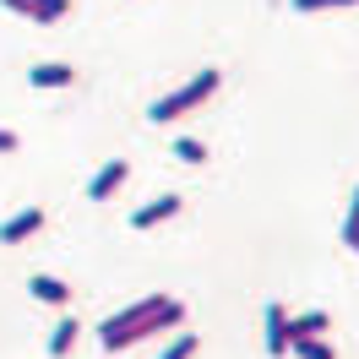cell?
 Masks as SVG:
<instances>
[{
    "label": "cell",
    "mask_w": 359,
    "mask_h": 359,
    "mask_svg": "<svg viewBox=\"0 0 359 359\" xmlns=\"http://www.w3.org/2000/svg\"><path fill=\"white\" fill-rule=\"evenodd\" d=\"M185 321V311H180V299H163V294H147V299H136V305H126L120 316H109L104 327H98V343L109 348V354H120V348H131V343H142V337L163 332V327H180Z\"/></svg>",
    "instance_id": "obj_1"
},
{
    "label": "cell",
    "mask_w": 359,
    "mask_h": 359,
    "mask_svg": "<svg viewBox=\"0 0 359 359\" xmlns=\"http://www.w3.org/2000/svg\"><path fill=\"white\" fill-rule=\"evenodd\" d=\"M218 82H224V76H218V71L207 66V71H196V76H191V82H185V88L180 93H169V98H158L153 109V120L158 126H163V120H180V114H191V109H202L207 98H212V93H218Z\"/></svg>",
    "instance_id": "obj_2"
},
{
    "label": "cell",
    "mask_w": 359,
    "mask_h": 359,
    "mask_svg": "<svg viewBox=\"0 0 359 359\" xmlns=\"http://www.w3.org/2000/svg\"><path fill=\"white\" fill-rule=\"evenodd\" d=\"M126 175H131V163H126V158H109V163H104V169L93 175V185H88V202H109L114 191L126 185Z\"/></svg>",
    "instance_id": "obj_3"
},
{
    "label": "cell",
    "mask_w": 359,
    "mask_h": 359,
    "mask_svg": "<svg viewBox=\"0 0 359 359\" xmlns=\"http://www.w3.org/2000/svg\"><path fill=\"white\" fill-rule=\"evenodd\" d=\"M39 229H44V212H39V207H22L17 218L0 224V245H22V240H33Z\"/></svg>",
    "instance_id": "obj_4"
},
{
    "label": "cell",
    "mask_w": 359,
    "mask_h": 359,
    "mask_svg": "<svg viewBox=\"0 0 359 359\" xmlns=\"http://www.w3.org/2000/svg\"><path fill=\"white\" fill-rule=\"evenodd\" d=\"M262 321H267V354L283 359V354H289V311H283V305H267Z\"/></svg>",
    "instance_id": "obj_5"
},
{
    "label": "cell",
    "mask_w": 359,
    "mask_h": 359,
    "mask_svg": "<svg viewBox=\"0 0 359 359\" xmlns=\"http://www.w3.org/2000/svg\"><path fill=\"white\" fill-rule=\"evenodd\" d=\"M180 207H185V202H180V196H158V202H147V207H142V212H136L131 224H136V229H158V224H169V218H175Z\"/></svg>",
    "instance_id": "obj_6"
},
{
    "label": "cell",
    "mask_w": 359,
    "mask_h": 359,
    "mask_svg": "<svg viewBox=\"0 0 359 359\" xmlns=\"http://www.w3.org/2000/svg\"><path fill=\"white\" fill-rule=\"evenodd\" d=\"M27 82H33V88H71V82H76V71L60 66V60H44V66L27 71Z\"/></svg>",
    "instance_id": "obj_7"
},
{
    "label": "cell",
    "mask_w": 359,
    "mask_h": 359,
    "mask_svg": "<svg viewBox=\"0 0 359 359\" xmlns=\"http://www.w3.org/2000/svg\"><path fill=\"white\" fill-rule=\"evenodd\" d=\"M27 289H33V299H44V305H66V299H71V289L60 283V278H49V272H33Z\"/></svg>",
    "instance_id": "obj_8"
},
{
    "label": "cell",
    "mask_w": 359,
    "mask_h": 359,
    "mask_svg": "<svg viewBox=\"0 0 359 359\" xmlns=\"http://www.w3.org/2000/svg\"><path fill=\"white\" fill-rule=\"evenodd\" d=\"M76 332H82V327H76L71 316H60V321H55V332H49V354L66 359V354H71V343H76Z\"/></svg>",
    "instance_id": "obj_9"
},
{
    "label": "cell",
    "mask_w": 359,
    "mask_h": 359,
    "mask_svg": "<svg viewBox=\"0 0 359 359\" xmlns=\"http://www.w3.org/2000/svg\"><path fill=\"white\" fill-rule=\"evenodd\" d=\"M321 332H327V311H305L289 321V343L294 337H321Z\"/></svg>",
    "instance_id": "obj_10"
},
{
    "label": "cell",
    "mask_w": 359,
    "mask_h": 359,
    "mask_svg": "<svg viewBox=\"0 0 359 359\" xmlns=\"http://www.w3.org/2000/svg\"><path fill=\"white\" fill-rule=\"evenodd\" d=\"M289 348H294V354H299V359H337L332 348H327V343H321V337H294Z\"/></svg>",
    "instance_id": "obj_11"
},
{
    "label": "cell",
    "mask_w": 359,
    "mask_h": 359,
    "mask_svg": "<svg viewBox=\"0 0 359 359\" xmlns=\"http://www.w3.org/2000/svg\"><path fill=\"white\" fill-rule=\"evenodd\" d=\"M175 158H180V163H207V147L196 142V136H180V142H175Z\"/></svg>",
    "instance_id": "obj_12"
},
{
    "label": "cell",
    "mask_w": 359,
    "mask_h": 359,
    "mask_svg": "<svg viewBox=\"0 0 359 359\" xmlns=\"http://www.w3.org/2000/svg\"><path fill=\"white\" fill-rule=\"evenodd\" d=\"M158 359H196V332H180V337H175V343H169V348H163Z\"/></svg>",
    "instance_id": "obj_13"
},
{
    "label": "cell",
    "mask_w": 359,
    "mask_h": 359,
    "mask_svg": "<svg viewBox=\"0 0 359 359\" xmlns=\"http://www.w3.org/2000/svg\"><path fill=\"white\" fill-rule=\"evenodd\" d=\"M66 17V0H33V22H60Z\"/></svg>",
    "instance_id": "obj_14"
},
{
    "label": "cell",
    "mask_w": 359,
    "mask_h": 359,
    "mask_svg": "<svg viewBox=\"0 0 359 359\" xmlns=\"http://www.w3.org/2000/svg\"><path fill=\"white\" fill-rule=\"evenodd\" d=\"M337 6H359V0H294V11H337Z\"/></svg>",
    "instance_id": "obj_15"
},
{
    "label": "cell",
    "mask_w": 359,
    "mask_h": 359,
    "mask_svg": "<svg viewBox=\"0 0 359 359\" xmlns=\"http://www.w3.org/2000/svg\"><path fill=\"white\" fill-rule=\"evenodd\" d=\"M17 153V131H6V126H0V158H11Z\"/></svg>",
    "instance_id": "obj_16"
},
{
    "label": "cell",
    "mask_w": 359,
    "mask_h": 359,
    "mask_svg": "<svg viewBox=\"0 0 359 359\" xmlns=\"http://www.w3.org/2000/svg\"><path fill=\"white\" fill-rule=\"evenodd\" d=\"M6 11H22V17H33V0H0Z\"/></svg>",
    "instance_id": "obj_17"
}]
</instances>
